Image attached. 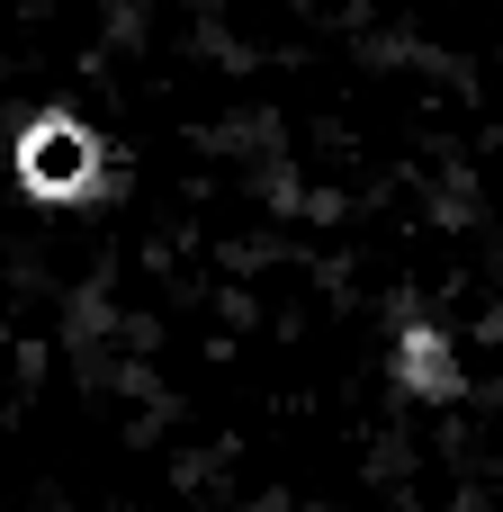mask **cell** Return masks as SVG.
<instances>
[{
	"label": "cell",
	"mask_w": 503,
	"mask_h": 512,
	"mask_svg": "<svg viewBox=\"0 0 503 512\" xmlns=\"http://www.w3.org/2000/svg\"><path fill=\"white\" fill-rule=\"evenodd\" d=\"M18 189L27 198H45V207H72V198H90L99 189V171H108V144L81 126V117H63V108H45V117H27V135H18Z\"/></svg>",
	"instance_id": "cell-1"
},
{
	"label": "cell",
	"mask_w": 503,
	"mask_h": 512,
	"mask_svg": "<svg viewBox=\"0 0 503 512\" xmlns=\"http://www.w3.org/2000/svg\"><path fill=\"white\" fill-rule=\"evenodd\" d=\"M396 351H405V387H423V396H450V387H459L450 342H441L432 324H405V342H396Z\"/></svg>",
	"instance_id": "cell-2"
}]
</instances>
